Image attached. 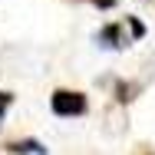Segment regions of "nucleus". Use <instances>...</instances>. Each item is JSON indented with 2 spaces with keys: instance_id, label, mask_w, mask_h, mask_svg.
<instances>
[{
  "instance_id": "1",
  "label": "nucleus",
  "mask_w": 155,
  "mask_h": 155,
  "mask_svg": "<svg viewBox=\"0 0 155 155\" xmlns=\"http://www.w3.org/2000/svg\"><path fill=\"white\" fill-rule=\"evenodd\" d=\"M50 109L60 119H73V116H83L89 109V99H86V93H79V89H56V93L50 96Z\"/></svg>"
},
{
  "instance_id": "2",
  "label": "nucleus",
  "mask_w": 155,
  "mask_h": 155,
  "mask_svg": "<svg viewBox=\"0 0 155 155\" xmlns=\"http://www.w3.org/2000/svg\"><path fill=\"white\" fill-rule=\"evenodd\" d=\"M96 40H99L102 46H109V50H122L125 43H129V40L122 36V27H119V23H106L102 30L96 33Z\"/></svg>"
},
{
  "instance_id": "3",
  "label": "nucleus",
  "mask_w": 155,
  "mask_h": 155,
  "mask_svg": "<svg viewBox=\"0 0 155 155\" xmlns=\"http://www.w3.org/2000/svg\"><path fill=\"white\" fill-rule=\"evenodd\" d=\"M3 149L10 155H46V149H43L40 139H17V142H7Z\"/></svg>"
},
{
  "instance_id": "4",
  "label": "nucleus",
  "mask_w": 155,
  "mask_h": 155,
  "mask_svg": "<svg viewBox=\"0 0 155 155\" xmlns=\"http://www.w3.org/2000/svg\"><path fill=\"white\" fill-rule=\"evenodd\" d=\"M135 89H139V86H125V83H119V86H116V99H119V102H132V99H135Z\"/></svg>"
},
{
  "instance_id": "5",
  "label": "nucleus",
  "mask_w": 155,
  "mask_h": 155,
  "mask_svg": "<svg viewBox=\"0 0 155 155\" xmlns=\"http://www.w3.org/2000/svg\"><path fill=\"white\" fill-rule=\"evenodd\" d=\"M13 99H17L13 93H7V89H0V122L7 119V109L13 106Z\"/></svg>"
},
{
  "instance_id": "6",
  "label": "nucleus",
  "mask_w": 155,
  "mask_h": 155,
  "mask_svg": "<svg viewBox=\"0 0 155 155\" xmlns=\"http://www.w3.org/2000/svg\"><path fill=\"white\" fill-rule=\"evenodd\" d=\"M129 27H132V36H135V40H142V36H145V27H142L135 17H129Z\"/></svg>"
},
{
  "instance_id": "7",
  "label": "nucleus",
  "mask_w": 155,
  "mask_h": 155,
  "mask_svg": "<svg viewBox=\"0 0 155 155\" xmlns=\"http://www.w3.org/2000/svg\"><path fill=\"white\" fill-rule=\"evenodd\" d=\"M86 3H93L99 10H112V7H116V0H86Z\"/></svg>"
},
{
  "instance_id": "8",
  "label": "nucleus",
  "mask_w": 155,
  "mask_h": 155,
  "mask_svg": "<svg viewBox=\"0 0 155 155\" xmlns=\"http://www.w3.org/2000/svg\"><path fill=\"white\" fill-rule=\"evenodd\" d=\"M145 155H152V152H145Z\"/></svg>"
}]
</instances>
